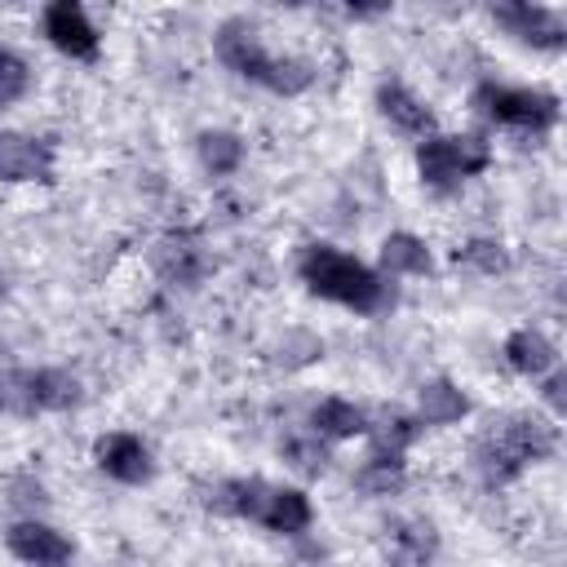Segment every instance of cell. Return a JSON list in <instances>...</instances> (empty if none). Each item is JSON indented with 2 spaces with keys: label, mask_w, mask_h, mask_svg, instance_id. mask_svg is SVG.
I'll use <instances>...</instances> for the list:
<instances>
[{
  "label": "cell",
  "mask_w": 567,
  "mask_h": 567,
  "mask_svg": "<svg viewBox=\"0 0 567 567\" xmlns=\"http://www.w3.org/2000/svg\"><path fill=\"white\" fill-rule=\"evenodd\" d=\"M297 275L315 297H323L332 306H346L354 315H381V310L394 306L390 279L381 270L363 266L359 257L341 252L337 244H306L297 252Z\"/></svg>",
  "instance_id": "7a4b0ae2"
},
{
  "label": "cell",
  "mask_w": 567,
  "mask_h": 567,
  "mask_svg": "<svg viewBox=\"0 0 567 567\" xmlns=\"http://www.w3.org/2000/svg\"><path fill=\"white\" fill-rule=\"evenodd\" d=\"M93 461H97V470H102L106 478L128 483V487L151 483V474H155L151 447L142 443V434H128V430H111V434H102V439L93 443Z\"/></svg>",
  "instance_id": "30bf717a"
},
{
  "label": "cell",
  "mask_w": 567,
  "mask_h": 567,
  "mask_svg": "<svg viewBox=\"0 0 567 567\" xmlns=\"http://www.w3.org/2000/svg\"><path fill=\"white\" fill-rule=\"evenodd\" d=\"M558 452V425L536 416V412H505L492 416L478 434H474V470L483 474L487 487L514 483L527 465H540Z\"/></svg>",
  "instance_id": "6da1fadb"
},
{
  "label": "cell",
  "mask_w": 567,
  "mask_h": 567,
  "mask_svg": "<svg viewBox=\"0 0 567 567\" xmlns=\"http://www.w3.org/2000/svg\"><path fill=\"white\" fill-rule=\"evenodd\" d=\"M284 456L301 470V474H323L328 470V443L310 430V434H301V439H288L284 443Z\"/></svg>",
  "instance_id": "44dd1931"
},
{
  "label": "cell",
  "mask_w": 567,
  "mask_h": 567,
  "mask_svg": "<svg viewBox=\"0 0 567 567\" xmlns=\"http://www.w3.org/2000/svg\"><path fill=\"white\" fill-rule=\"evenodd\" d=\"M354 483H359V492H368V496H390V492H399V487H403V452L372 447L368 461L359 465Z\"/></svg>",
  "instance_id": "ac0fdd59"
},
{
  "label": "cell",
  "mask_w": 567,
  "mask_h": 567,
  "mask_svg": "<svg viewBox=\"0 0 567 567\" xmlns=\"http://www.w3.org/2000/svg\"><path fill=\"white\" fill-rule=\"evenodd\" d=\"M0 182H53V142L0 133Z\"/></svg>",
  "instance_id": "8fae6325"
},
{
  "label": "cell",
  "mask_w": 567,
  "mask_h": 567,
  "mask_svg": "<svg viewBox=\"0 0 567 567\" xmlns=\"http://www.w3.org/2000/svg\"><path fill=\"white\" fill-rule=\"evenodd\" d=\"M501 354H505V363L518 372V377H545L549 368H558V346L540 332V328H514L509 337H505V346H501Z\"/></svg>",
  "instance_id": "5bb4252c"
},
{
  "label": "cell",
  "mask_w": 567,
  "mask_h": 567,
  "mask_svg": "<svg viewBox=\"0 0 567 567\" xmlns=\"http://www.w3.org/2000/svg\"><path fill=\"white\" fill-rule=\"evenodd\" d=\"M0 106H9V102H4V97H0Z\"/></svg>",
  "instance_id": "4316f807"
},
{
  "label": "cell",
  "mask_w": 567,
  "mask_h": 567,
  "mask_svg": "<svg viewBox=\"0 0 567 567\" xmlns=\"http://www.w3.org/2000/svg\"><path fill=\"white\" fill-rule=\"evenodd\" d=\"M492 248H496V244H470V248H465V257H470V261H478L483 270H501V266H505V257H501V252H492Z\"/></svg>",
  "instance_id": "cb8c5ba5"
},
{
  "label": "cell",
  "mask_w": 567,
  "mask_h": 567,
  "mask_svg": "<svg viewBox=\"0 0 567 567\" xmlns=\"http://www.w3.org/2000/svg\"><path fill=\"white\" fill-rule=\"evenodd\" d=\"M377 111H381L399 133H408V137L434 133V111H430L408 84H399V80H381V84H377Z\"/></svg>",
  "instance_id": "4fadbf2b"
},
{
  "label": "cell",
  "mask_w": 567,
  "mask_h": 567,
  "mask_svg": "<svg viewBox=\"0 0 567 567\" xmlns=\"http://www.w3.org/2000/svg\"><path fill=\"white\" fill-rule=\"evenodd\" d=\"M492 4H505V0H492Z\"/></svg>",
  "instance_id": "83f0119b"
},
{
  "label": "cell",
  "mask_w": 567,
  "mask_h": 567,
  "mask_svg": "<svg viewBox=\"0 0 567 567\" xmlns=\"http://www.w3.org/2000/svg\"><path fill=\"white\" fill-rule=\"evenodd\" d=\"M213 49H217V58H221L239 80L261 84V89H270V93H279V97H297V93H306V89L315 84V66H310L306 58L270 53V49L261 44L257 27L244 22V18H226V22L217 27V35H213Z\"/></svg>",
  "instance_id": "3957f363"
},
{
  "label": "cell",
  "mask_w": 567,
  "mask_h": 567,
  "mask_svg": "<svg viewBox=\"0 0 567 567\" xmlns=\"http://www.w3.org/2000/svg\"><path fill=\"white\" fill-rule=\"evenodd\" d=\"M4 545H9V554H13V558L35 563V567L66 563V558L75 554V545H71L58 527H49V523H40V518H18V523L4 532Z\"/></svg>",
  "instance_id": "7c38bea8"
},
{
  "label": "cell",
  "mask_w": 567,
  "mask_h": 567,
  "mask_svg": "<svg viewBox=\"0 0 567 567\" xmlns=\"http://www.w3.org/2000/svg\"><path fill=\"white\" fill-rule=\"evenodd\" d=\"M159 270H164V279H173V284H199V275H204V252L186 239V235H177V239H164L159 244Z\"/></svg>",
  "instance_id": "ffe728a7"
},
{
  "label": "cell",
  "mask_w": 567,
  "mask_h": 567,
  "mask_svg": "<svg viewBox=\"0 0 567 567\" xmlns=\"http://www.w3.org/2000/svg\"><path fill=\"white\" fill-rule=\"evenodd\" d=\"M430 244L416 239L412 230H394L381 239V275L399 279V275H430Z\"/></svg>",
  "instance_id": "2e32d148"
},
{
  "label": "cell",
  "mask_w": 567,
  "mask_h": 567,
  "mask_svg": "<svg viewBox=\"0 0 567 567\" xmlns=\"http://www.w3.org/2000/svg\"><path fill=\"white\" fill-rule=\"evenodd\" d=\"M208 509L217 514H235L248 518L275 536H301L315 518L310 496L301 487H284V483H266V478H226L208 492Z\"/></svg>",
  "instance_id": "277c9868"
},
{
  "label": "cell",
  "mask_w": 567,
  "mask_h": 567,
  "mask_svg": "<svg viewBox=\"0 0 567 567\" xmlns=\"http://www.w3.org/2000/svg\"><path fill=\"white\" fill-rule=\"evenodd\" d=\"M421 425H456L461 416H470V399L452 385V381H425L421 385V403H416Z\"/></svg>",
  "instance_id": "e0dca14e"
},
{
  "label": "cell",
  "mask_w": 567,
  "mask_h": 567,
  "mask_svg": "<svg viewBox=\"0 0 567 567\" xmlns=\"http://www.w3.org/2000/svg\"><path fill=\"white\" fill-rule=\"evenodd\" d=\"M346 9H350L354 18H377V13L390 9V0H346Z\"/></svg>",
  "instance_id": "d4e9b609"
},
{
  "label": "cell",
  "mask_w": 567,
  "mask_h": 567,
  "mask_svg": "<svg viewBox=\"0 0 567 567\" xmlns=\"http://www.w3.org/2000/svg\"><path fill=\"white\" fill-rule=\"evenodd\" d=\"M195 155L213 177H226V173H235L244 164V142L235 133H226V128H204L195 137Z\"/></svg>",
  "instance_id": "d6986e66"
},
{
  "label": "cell",
  "mask_w": 567,
  "mask_h": 567,
  "mask_svg": "<svg viewBox=\"0 0 567 567\" xmlns=\"http://www.w3.org/2000/svg\"><path fill=\"white\" fill-rule=\"evenodd\" d=\"M80 403V381L62 368H13L0 372V416H44Z\"/></svg>",
  "instance_id": "52a82bcc"
},
{
  "label": "cell",
  "mask_w": 567,
  "mask_h": 567,
  "mask_svg": "<svg viewBox=\"0 0 567 567\" xmlns=\"http://www.w3.org/2000/svg\"><path fill=\"white\" fill-rule=\"evenodd\" d=\"M434 545H439V536H434V527H430V523H408V532H399L394 558L421 563V558H430V554H434Z\"/></svg>",
  "instance_id": "7402d4cb"
},
{
  "label": "cell",
  "mask_w": 567,
  "mask_h": 567,
  "mask_svg": "<svg viewBox=\"0 0 567 567\" xmlns=\"http://www.w3.org/2000/svg\"><path fill=\"white\" fill-rule=\"evenodd\" d=\"M470 106H474L483 120H492V124H501V128H509V133H532V137H540V133H549V128L558 124V93H549V89L483 80V84L470 93Z\"/></svg>",
  "instance_id": "5b68a950"
},
{
  "label": "cell",
  "mask_w": 567,
  "mask_h": 567,
  "mask_svg": "<svg viewBox=\"0 0 567 567\" xmlns=\"http://www.w3.org/2000/svg\"><path fill=\"white\" fill-rule=\"evenodd\" d=\"M536 381H545V390H540V394H545V403H549V408H554V416H558V412H563V385H567L563 368H549V372H545V377H536Z\"/></svg>",
  "instance_id": "603a6c76"
},
{
  "label": "cell",
  "mask_w": 567,
  "mask_h": 567,
  "mask_svg": "<svg viewBox=\"0 0 567 567\" xmlns=\"http://www.w3.org/2000/svg\"><path fill=\"white\" fill-rule=\"evenodd\" d=\"M0 297H4V279H0Z\"/></svg>",
  "instance_id": "484cf974"
},
{
  "label": "cell",
  "mask_w": 567,
  "mask_h": 567,
  "mask_svg": "<svg viewBox=\"0 0 567 567\" xmlns=\"http://www.w3.org/2000/svg\"><path fill=\"white\" fill-rule=\"evenodd\" d=\"M40 27H44V40L75 62H93L102 49V35H97V27L80 0H49L40 13Z\"/></svg>",
  "instance_id": "9c48e42d"
},
{
  "label": "cell",
  "mask_w": 567,
  "mask_h": 567,
  "mask_svg": "<svg viewBox=\"0 0 567 567\" xmlns=\"http://www.w3.org/2000/svg\"><path fill=\"white\" fill-rule=\"evenodd\" d=\"M368 425H372V416H368L359 403H350V399H323V403L310 412V430H315L319 439H328V443L359 439V434H368Z\"/></svg>",
  "instance_id": "9a60e30c"
},
{
  "label": "cell",
  "mask_w": 567,
  "mask_h": 567,
  "mask_svg": "<svg viewBox=\"0 0 567 567\" xmlns=\"http://www.w3.org/2000/svg\"><path fill=\"white\" fill-rule=\"evenodd\" d=\"M492 18L505 35H514L518 44H532V49H563L567 40V22L558 9L549 4H536V0H505V4H492Z\"/></svg>",
  "instance_id": "ba28073f"
},
{
  "label": "cell",
  "mask_w": 567,
  "mask_h": 567,
  "mask_svg": "<svg viewBox=\"0 0 567 567\" xmlns=\"http://www.w3.org/2000/svg\"><path fill=\"white\" fill-rule=\"evenodd\" d=\"M487 168H492V146L478 133H425L416 146V173L439 195H452L461 182Z\"/></svg>",
  "instance_id": "8992f818"
}]
</instances>
